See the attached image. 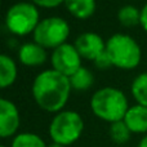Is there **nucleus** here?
I'll return each instance as SVG.
<instances>
[{"label": "nucleus", "mask_w": 147, "mask_h": 147, "mask_svg": "<svg viewBox=\"0 0 147 147\" xmlns=\"http://www.w3.org/2000/svg\"><path fill=\"white\" fill-rule=\"evenodd\" d=\"M18 58L26 66H39L43 65L47 59V51L44 47L36 41H28L20 47L18 49Z\"/></svg>", "instance_id": "obj_10"}, {"label": "nucleus", "mask_w": 147, "mask_h": 147, "mask_svg": "<svg viewBox=\"0 0 147 147\" xmlns=\"http://www.w3.org/2000/svg\"><path fill=\"white\" fill-rule=\"evenodd\" d=\"M48 147H65V146H62V145H58V143H51V145H49Z\"/></svg>", "instance_id": "obj_23"}, {"label": "nucleus", "mask_w": 147, "mask_h": 147, "mask_svg": "<svg viewBox=\"0 0 147 147\" xmlns=\"http://www.w3.org/2000/svg\"><path fill=\"white\" fill-rule=\"evenodd\" d=\"M90 109L97 117L111 124L124 120L129 106L123 90L114 86H105L93 93L90 98Z\"/></svg>", "instance_id": "obj_2"}, {"label": "nucleus", "mask_w": 147, "mask_h": 147, "mask_svg": "<svg viewBox=\"0 0 147 147\" xmlns=\"http://www.w3.org/2000/svg\"><path fill=\"white\" fill-rule=\"evenodd\" d=\"M20 111L12 101L0 99V137L8 138L16 134L20 128Z\"/></svg>", "instance_id": "obj_8"}, {"label": "nucleus", "mask_w": 147, "mask_h": 147, "mask_svg": "<svg viewBox=\"0 0 147 147\" xmlns=\"http://www.w3.org/2000/svg\"><path fill=\"white\" fill-rule=\"evenodd\" d=\"M70 35V26L62 17H47L39 22L34 31V39L44 48H53L66 43Z\"/></svg>", "instance_id": "obj_6"}, {"label": "nucleus", "mask_w": 147, "mask_h": 147, "mask_svg": "<svg viewBox=\"0 0 147 147\" xmlns=\"http://www.w3.org/2000/svg\"><path fill=\"white\" fill-rule=\"evenodd\" d=\"M117 18L123 26H136L141 23V10L132 4L123 5L117 12Z\"/></svg>", "instance_id": "obj_16"}, {"label": "nucleus", "mask_w": 147, "mask_h": 147, "mask_svg": "<svg viewBox=\"0 0 147 147\" xmlns=\"http://www.w3.org/2000/svg\"><path fill=\"white\" fill-rule=\"evenodd\" d=\"M39 22V10L32 3H16L10 5L5 13V25L8 30L16 35H27L34 32Z\"/></svg>", "instance_id": "obj_5"}, {"label": "nucleus", "mask_w": 147, "mask_h": 147, "mask_svg": "<svg viewBox=\"0 0 147 147\" xmlns=\"http://www.w3.org/2000/svg\"><path fill=\"white\" fill-rule=\"evenodd\" d=\"M0 147H7V146H4V145H3V146H0Z\"/></svg>", "instance_id": "obj_24"}, {"label": "nucleus", "mask_w": 147, "mask_h": 147, "mask_svg": "<svg viewBox=\"0 0 147 147\" xmlns=\"http://www.w3.org/2000/svg\"><path fill=\"white\" fill-rule=\"evenodd\" d=\"M69 79L71 83V88H74L75 90H86L90 88L94 81V76L92 71L84 66H81L75 74L69 76Z\"/></svg>", "instance_id": "obj_14"}, {"label": "nucleus", "mask_w": 147, "mask_h": 147, "mask_svg": "<svg viewBox=\"0 0 147 147\" xmlns=\"http://www.w3.org/2000/svg\"><path fill=\"white\" fill-rule=\"evenodd\" d=\"M106 52L114 66L119 69L130 70L138 66L141 61V47L128 34L116 32L106 41Z\"/></svg>", "instance_id": "obj_3"}, {"label": "nucleus", "mask_w": 147, "mask_h": 147, "mask_svg": "<svg viewBox=\"0 0 147 147\" xmlns=\"http://www.w3.org/2000/svg\"><path fill=\"white\" fill-rule=\"evenodd\" d=\"M51 62L53 70L66 76H71L81 67V56L75 45L65 43L53 49Z\"/></svg>", "instance_id": "obj_7"}, {"label": "nucleus", "mask_w": 147, "mask_h": 147, "mask_svg": "<svg viewBox=\"0 0 147 147\" xmlns=\"http://www.w3.org/2000/svg\"><path fill=\"white\" fill-rule=\"evenodd\" d=\"M69 12L76 18H89L96 10V0H65Z\"/></svg>", "instance_id": "obj_13"}, {"label": "nucleus", "mask_w": 147, "mask_h": 147, "mask_svg": "<svg viewBox=\"0 0 147 147\" xmlns=\"http://www.w3.org/2000/svg\"><path fill=\"white\" fill-rule=\"evenodd\" d=\"M94 65H96L98 69H101V70H106V69H109V67L112 66L111 58L109 57L106 49H105L101 54H98V56L96 57V59H94Z\"/></svg>", "instance_id": "obj_19"}, {"label": "nucleus", "mask_w": 147, "mask_h": 147, "mask_svg": "<svg viewBox=\"0 0 147 147\" xmlns=\"http://www.w3.org/2000/svg\"><path fill=\"white\" fill-rule=\"evenodd\" d=\"M141 25H142L143 30L147 31V3L141 9Z\"/></svg>", "instance_id": "obj_21"}, {"label": "nucleus", "mask_w": 147, "mask_h": 147, "mask_svg": "<svg viewBox=\"0 0 147 147\" xmlns=\"http://www.w3.org/2000/svg\"><path fill=\"white\" fill-rule=\"evenodd\" d=\"M125 124L132 133L147 132V107L142 105H134L128 109L124 117Z\"/></svg>", "instance_id": "obj_11"}, {"label": "nucleus", "mask_w": 147, "mask_h": 147, "mask_svg": "<svg viewBox=\"0 0 147 147\" xmlns=\"http://www.w3.org/2000/svg\"><path fill=\"white\" fill-rule=\"evenodd\" d=\"M17 78V66L12 57L0 54V85L1 88L12 85Z\"/></svg>", "instance_id": "obj_12"}, {"label": "nucleus", "mask_w": 147, "mask_h": 147, "mask_svg": "<svg viewBox=\"0 0 147 147\" xmlns=\"http://www.w3.org/2000/svg\"><path fill=\"white\" fill-rule=\"evenodd\" d=\"M78 52L80 53V56L85 59H96V57L98 54H101L102 52L106 49V43L103 41V39L96 32L92 31H86L83 32L75 39V44Z\"/></svg>", "instance_id": "obj_9"}, {"label": "nucleus", "mask_w": 147, "mask_h": 147, "mask_svg": "<svg viewBox=\"0 0 147 147\" xmlns=\"http://www.w3.org/2000/svg\"><path fill=\"white\" fill-rule=\"evenodd\" d=\"M130 90L137 103L147 107V72L140 74L133 79Z\"/></svg>", "instance_id": "obj_15"}, {"label": "nucleus", "mask_w": 147, "mask_h": 147, "mask_svg": "<svg viewBox=\"0 0 147 147\" xmlns=\"http://www.w3.org/2000/svg\"><path fill=\"white\" fill-rule=\"evenodd\" d=\"M138 147H147V134H145V137L140 141L138 143Z\"/></svg>", "instance_id": "obj_22"}, {"label": "nucleus", "mask_w": 147, "mask_h": 147, "mask_svg": "<svg viewBox=\"0 0 147 147\" xmlns=\"http://www.w3.org/2000/svg\"><path fill=\"white\" fill-rule=\"evenodd\" d=\"M10 147H48L40 136L30 132L18 133L12 141Z\"/></svg>", "instance_id": "obj_18"}, {"label": "nucleus", "mask_w": 147, "mask_h": 147, "mask_svg": "<svg viewBox=\"0 0 147 147\" xmlns=\"http://www.w3.org/2000/svg\"><path fill=\"white\" fill-rule=\"evenodd\" d=\"M84 130V121L80 114L72 110L57 112L49 124V136L54 143L70 146L80 138Z\"/></svg>", "instance_id": "obj_4"}, {"label": "nucleus", "mask_w": 147, "mask_h": 147, "mask_svg": "<svg viewBox=\"0 0 147 147\" xmlns=\"http://www.w3.org/2000/svg\"><path fill=\"white\" fill-rule=\"evenodd\" d=\"M31 92L39 107L48 112H59L69 99L71 83L69 76L56 70H44L35 76Z\"/></svg>", "instance_id": "obj_1"}, {"label": "nucleus", "mask_w": 147, "mask_h": 147, "mask_svg": "<svg viewBox=\"0 0 147 147\" xmlns=\"http://www.w3.org/2000/svg\"><path fill=\"white\" fill-rule=\"evenodd\" d=\"M32 3L40 5V7H45V8H53L59 5L61 3H65V0H31Z\"/></svg>", "instance_id": "obj_20"}, {"label": "nucleus", "mask_w": 147, "mask_h": 147, "mask_svg": "<svg viewBox=\"0 0 147 147\" xmlns=\"http://www.w3.org/2000/svg\"><path fill=\"white\" fill-rule=\"evenodd\" d=\"M109 134L110 138L114 141L117 145H124L129 141L130 138V129L128 128V125L125 124L124 120H119V121H115L110 124L109 128Z\"/></svg>", "instance_id": "obj_17"}]
</instances>
